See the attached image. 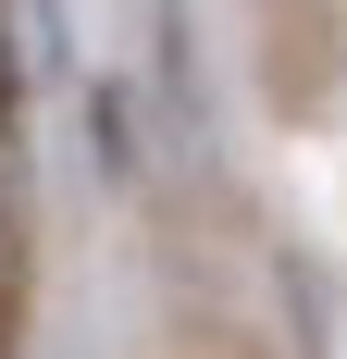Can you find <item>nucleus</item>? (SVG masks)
I'll use <instances>...</instances> for the list:
<instances>
[{
  "mask_svg": "<svg viewBox=\"0 0 347 359\" xmlns=\"http://www.w3.org/2000/svg\"><path fill=\"white\" fill-rule=\"evenodd\" d=\"M261 37H273V100L310 111L335 87V37H347V0H261Z\"/></svg>",
  "mask_w": 347,
  "mask_h": 359,
  "instance_id": "nucleus-1",
  "label": "nucleus"
},
{
  "mask_svg": "<svg viewBox=\"0 0 347 359\" xmlns=\"http://www.w3.org/2000/svg\"><path fill=\"white\" fill-rule=\"evenodd\" d=\"M174 359H261V347H236V334H186Z\"/></svg>",
  "mask_w": 347,
  "mask_h": 359,
  "instance_id": "nucleus-2",
  "label": "nucleus"
},
{
  "mask_svg": "<svg viewBox=\"0 0 347 359\" xmlns=\"http://www.w3.org/2000/svg\"><path fill=\"white\" fill-rule=\"evenodd\" d=\"M0 111H13V50H0Z\"/></svg>",
  "mask_w": 347,
  "mask_h": 359,
  "instance_id": "nucleus-3",
  "label": "nucleus"
},
{
  "mask_svg": "<svg viewBox=\"0 0 347 359\" xmlns=\"http://www.w3.org/2000/svg\"><path fill=\"white\" fill-rule=\"evenodd\" d=\"M0 248H13V223H0Z\"/></svg>",
  "mask_w": 347,
  "mask_h": 359,
  "instance_id": "nucleus-4",
  "label": "nucleus"
}]
</instances>
